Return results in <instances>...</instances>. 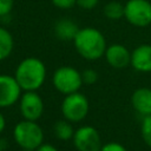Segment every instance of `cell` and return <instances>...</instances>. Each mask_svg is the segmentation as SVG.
Wrapping results in <instances>:
<instances>
[{"instance_id":"obj_1","label":"cell","mask_w":151,"mask_h":151,"mask_svg":"<svg viewBox=\"0 0 151 151\" xmlns=\"http://www.w3.org/2000/svg\"><path fill=\"white\" fill-rule=\"evenodd\" d=\"M47 70L42 60L37 57H27L22 59L14 72L21 90L25 91H38L45 83Z\"/></svg>"},{"instance_id":"obj_2","label":"cell","mask_w":151,"mask_h":151,"mask_svg":"<svg viewBox=\"0 0 151 151\" xmlns=\"http://www.w3.org/2000/svg\"><path fill=\"white\" fill-rule=\"evenodd\" d=\"M73 45L78 54L90 61H94L104 57L107 47L104 34L96 27H83L77 33Z\"/></svg>"},{"instance_id":"obj_3","label":"cell","mask_w":151,"mask_h":151,"mask_svg":"<svg viewBox=\"0 0 151 151\" xmlns=\"http://www.w3.org/2000/svg\"><path fill=\"white\" fill-rule=\"evenodd\" d=\"M15 143L26 150H35L44 143V132L40 125L33 120H20L13 130Z\"/></svg>"},{"instance_id":"obj_4","label":"cell","mask_w":151,"mask_h":151,"mask_svg":"<svg viewBox=\"0 0 151 151\" xmlns=\"http://www.w3.org/2000/svg\"><path fill=\"white\" fill-rule=\"evenodd\" d=\"M52 84L59 93L65 96L78 92L83 85L81 72L73 66H60L52 76Z\"/></svg>"},{"instance_id":"obj_5","label":"cell","mask_w":151,"mask_h":151,"mask_svg":"<svg viewBox=\"0 0 151 151\" xmlns=\"http://www.w3.org/2000/svg\"><path fill=\"white\" fill-rule=\"evenodd\" d=\"M90 111V103L85 94L78 92L65 96L61 103V113L71 123H79L86 118Z\"/></svg>"},{"instance_id":"obj_6","label":"cell","mask_w":151,"mask_h":151,"mask_svg":"<svg viewBox=\"0 0 151 151\" xmlns=\"http://www.w3.org/2000/svg\"><path fill=\"white\" fill-rule=\"evenodd\" d=\"M124 9V18L132 26L146 27L151 24V2L149 0H127Z\"/></svg>"},{"instance_id":"obj_7","label":"cell","mask_w":151,"mask_h":151,"mask_svg":"<svg viewBox=\"0 0 151 151\" xmlns=\"http://www.w3.org/2000/svg\"><path fill=\"white\" fill-rule=\"evenodd\" d=\"M19 110L24 119L37 122L44 113V100L37 91H25L19 99Z\"/></svg>"},{"instance_id":"obj_8","label":"cell","mask_w":151,"mask_h":151,"mask_svg":"<svg viewBox=\"0 0 151 151\" xmlns=\"http://www.w3.org/2000/svg\"><path fill=\"white\" fill-rule=\"evenodd\" d=\"M72 139L78 151H100L103 146L98 130L90 125H84L77 129Z\"/></svg>"},{"instance_id":"obj_9","label":"cell","mask_w":151,"mask_h":151,"mask_svg":"<svg viewBox=\"0 0 151 151\" xmlns=\"http://www.w3.org/2000/svg\"><path fill=\"white\" fill-rule=\"evenodd\" d=\"M22 90L14 76L0 74V109L9 107L19 101Z\"/></svg>"},{"instance_id":"obj_10","label":"cell","mask_w":151,"mask_h":151,"mask_svg":"<svg viewBox=\"0 0 151 151\" xmlns=\"http://www.w3.org/2000/svg\"><path fill=\"white\" fill-rule=\"evenodd\" d=\"M104 58L106 63L117 70H123L131 65V52L122 44H111L106 47Z\"/></svg>"},{"instance_id":"obj_11","label":"cell","mask_w":151,"mask_h":151,"mask_svg":"<svg viewBox=\"0 0 151 151\" xmlns=\"http://www.w3.org/2000/svg\"><path fill=\"white\" fill-rule=\"evenodd\" d=\"M131 66L137 72H151V44H142L131 52Z\"/></svg>"},{"instance_id":"obj_12","label":"cell","mask_w":151,"mask_h":151,"mask_svg":"<svg viewBox=\"0 0 151 151\" xmlns=\"http://www.w3.org/2000/svg\"><path fill=\"white\" fill-rule=\"evenodd\" d=\"M131 105L133 110L140 116L151 114V88L139 87L133 91L131 96Z\"/></svg>"},{"instance_id":"obj_13","label":"cell","mask_w":151,"mask_h":151,"mask_svg":"<svg viewBox=\"0 0 151 151\" xmlns=\"http://www.w3.org/2000/svg\"><path fill=\"white\" fill-rule=\"evenodd\" d=\"M79 29L80 28L73 20L68 18H63L54 24L53 32L55 38L61 41H73Z\"/></svg>"},{"instance_id":"obj_14","label":"cell","mask_w":151,"mask_h":151,"mask_svg":"<svg viewBox=\"0 0 151 151\" xmlns=\"http://www.w3.org/2000/svg\"><path fill=\"white\" fill-rule=\"evenodd\" d=\"M14 50V39L8 29L0 26V61L7 59Z\"/></svg>"},{"instance_id":"obj_15","label":"cell","mask_w":151,"mask_h":151,"mask_svg":"<svg viewBox=\"0 0 151 151\" xmlns=\"http://www.w3.org/2000/svg\"><path fill=\"white\" fill-rule=\"evenodd\" d=\"M53 132L55 134V137L60 140H70L73 138L74 136V130L72 127L71 122L66 120V119H60L58 122H55L54 126H53Z\"/></svg>"},{"instance_id":"obj_16","label":"cell","mask_w":151,"mask_h":151,"mask_svg":"<svg viewBox=\"0 0 151 151\" xmlns=\"http://www.w3.org/2000/svg\"><path fill=\"white\" fill-rule=\"evenodd\" d=\"M124 11H125L124 9V5L118 2V1H110L103 8L104 15L107 19L113 20V21L124 18Z\"/></svg>"},{"instance_id":"obj_17","label":"cell","mask_w":151,"mask_h":151,"mask_svg":"<svg viewBox=\"0 0 151 151\" xmlns=\"http://www.w3.org/2000/svg\"><path fill=\"white\" fill-rule=\"evenodd\" d=\"M140 133L144 143L149 147H151V114L143 117L140 125Z\"/></svg>"},{"instance_id":"obj_18","label":"cell","mask_w":151,"mask_h":151,"mask_svg":"<svg viewBox=\"0 0 151 151\" xmlns=\"http://www.w3.org/2000/svg\"><path fill=\"white\" fill-rule=\"evenodd\" d=\"M99 74L96 70L93 68H86L81 72V79H83V84L86 85H93L98 81Z\"/></svg>"},{"instance_id":"obj_19","label":"cell","mask_w":151,"mask_h":151,"mask_svg":"<svg viewBox=\"0 0 151 151\" xmlns=\"http://www.w3.org/2000/svg\"><path fill=\"white\" fill-rule=\"evenodd\" d=\"M14 7V0H0V18L11 14Z\"/></svg>"},{"instance_id":"obj_20","label":"cell","mask_w":151,"mask_h":151,"mask_svg":"<svg viewBox=\"0 0 151 151\" xmlns=\"http://www.w3.org/2000/svg\"><path fill=\"white\" fill-rule=\"evenodd\" d=\"M51 2L59 9H70L77 5V0H51Z\"/></svg>"},{"instance_id":"obj_21","label":"cell","mask_w":151,"mask_h":151,"mask_svg":"<svg viewBox=\"0 0 151 151\" xmlns=\"http://www.w3.org/2000/svg\"><path fill=\"white\" fill-rule=\"evenodd\" d=\"M100 151H127L124 145L117 143V142H110L101 146Z\"/></svg>"},{"instance_id":"obj_22","label":"cell","mask_w":151,"mask_h":151,"mask_svg":"<svg viewBox=\"0 0 151 151\" xmlns=\"http://www.w3.org/2000/svg\"><path fill=\"white\" fill-rule=\"evenodd\" d=\"M99 0H77V6H79L81 9L91 11L94 7H97Z\"/></svg>"},{"instance_id":"obj_23","label":"cell","mask_w":151,"mask_h":151,"mask_svg":"<svg viewBox=\"0 0 151 151\" xmlns=\"http://www.w3.org/2000/svg\"><path fill=\"white\" fill-rule=\"evenodd\" d=\"M34 151H58L57 150V147L55 146H53V145H51V144H45V143H42L38 149H35Z\"/></svg>"},{"instance_id":"obj_24","label":"cell","mask_w":151,"mask_h":151,"mask_svg":"<svg viewBox=\"0 0 151 151\" xmlns=\"http://www.w3.org/2000/svg\"><path fill=\"white\" fill-rule=\"evenodd\" d=\"M5 127H6V118H5V116L0 112V134L4 132Z\"/></svg>"},{"instance_id":"obj_25","label":"cell","mask_w":151,"mask_h":151,"mask_svg":"<svg viewBox=\"0 0 151 151\" xmlns=\"http://www.w3.org/2000/svg\"><path fill=\"white\" fill-rule=\"evenodd\" d=\"M22 151H34V150H26V149H22Z\"/></svg>"}]
</instances>
